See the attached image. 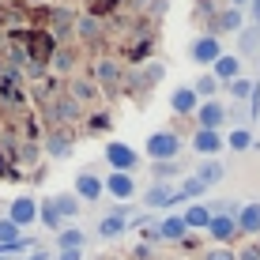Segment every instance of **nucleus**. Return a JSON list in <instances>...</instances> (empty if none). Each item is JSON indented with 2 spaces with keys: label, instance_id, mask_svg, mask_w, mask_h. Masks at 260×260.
<instances>
[{
  "label": "nucleus",
  "instance_id": "22",
  "mask_svg": "<svg viewBox=\"0 0 260 260\" xmlns=\"http://www.w3.org/2000/svg\"><path fill=\"white\" fill-rule=\"evenodd\" d=\"M200 192H208V189H204V185L196 181V177H185V181H181V189H177V200H189V196H200Z\"/></svg>",
  "mask_w": 260,
  "mask_h": 260
},
{
  "label": "nucleus",
  "instance_id": "34",
  "mask_svg": "<svg viewBox=\"0 0 260 260\" xmlns=\"http://www.w3.org/2000/svg\"><path fill=\"white\" fill-rule=\"evenodd\" d=\"M79 34H83L87 42L98 38V23H94V19H79Z\"/></svg>",
  "mask_w": 260,
  "mask_h": 260
},
{
  "label": "nucleus",
  "instance_id": "26",
  "mask_svg": "<svg viewBox=\"0 0 260 260\" xmlns=\"http://www.w3.org/2000/svg\"><path fill=\"white\" fill-rule=\"evenodd\" d=\"M83 245V230H60V249H79Z\"/></svg>",
  "mask_w": 260,
  "mask_h": 260
},
{
  "label": "nucleus",
  "instance_id": "24",
  "mask_svg": "<svg viewBox=\"0 0 260 260\" xmlns=\"http://www.w3.org/2000/svg\"><path fill=\"white\" fill-rule=\"evenodd\" d=\"M230 147H234V151H245L249 147V143H253V132H249V128H234V132H230Z\"/></svg>",
  "mask_w": 260,
  "mask_h": 260
},
{
  "label": "nucleus",
  "instance_id": "6",
  "mask_svg": "<svg viewBox=\"0 0 260 260\" xmlns=\"http://www.w3.org/2000/svg\"><path fill=\"white\" fill-rule=\"evenodd\" d=\"M121 83V64L117 60H98L94 64V87H117Z\"/></svg>",
  "mask_w": 260,
  "mask_h": 260
},
{
  "label": "nucleus",
  "instance_id": "11",
  "mask_svg": "<svg viewBox=\"0 0 260 260\" xmlns=\"http://www.w3.org/2000/svg\"><path fill=\"white\" fill-rule=\"evenodd\" d=\"M76 196L79 200H98V196H102V181H98L94 174H79L76 177Z\"/></svg>",
  "mask_w": 260,
  "mask_h": 260
},
{
  "label": "nucleus",
  "instance_id": "30",
  "mask_svg": "<svg viewBox=\"0 0 260 260\" xmlns=\"http://www.w3.org/2000/svg\"><path fill=\"white\" fill-rule=\"evenodd\" d=\"M215 83H219L215 76H200V79H196V87H192L196 98H200V94H215Z\"/></svg>",
  "mask_w": 260,
  "mask_h": 260
},
{
  "label": "nucleus",
  "instance_id": "21",
  "mask_svg": "<svg viewBox=\"0 0 260 260\" xmlns=\"http://www.w3.org/2000/svg\"><path fill=\"white\" fill-rule=\"evenodd\" d=\"M238 42H241V49H245V53H253V49L260 46V26H249V30H241Z\"/></svg>",
  "mask_w": 260,
  "mask_h": 260
},
{
  "label": "nucleus",
  "instance_id": "10",
  "mask_svg": "<svg viewBox=\"0 0 260 260\" xmlns=\"http://www.w3.org/2000/svg\"><path fill=\"white\" fill-rule=\"evenodd\" d=\"M238 230H245V234H260V204H245L241 215L234 219Z\"/></svg>",
  "mask_w": 260,
  "mask_h": 260
},
{
  "label": "nucleus",
  "instance_id": "18",
  "mask_svg": "<svg viewBox=\"0 0 260 260\" xmlns=\"http://www.w3.org/2000/svg\"><path fill=\"white\" fill-rule=\"evenodd\" d=\"M181 219H185V226H189V230H200V226L208 230V222H211V211H208V208H200V204H192V208L185 211Z\"/></svg>",
  "mask_w": 260,
  "mask_h": 260
},
{
  "label": "nucleus",
  "instance_id": "29",
  "mask_svg": "<svg viewBox=\"0 0 260 260\" xmlns=\"http://www.w3.org/2000/svg\"><path fill=\"white\" fill-rule=\"evenodd\" d=\"M38 215H42V219L49 222V226H57V222H60V215H57V204H53V200H46V204H38Z\"/></svg>",
  "mask_w": 260,
  "mask_h": 260
},
{
  "label": "nucleus",
  "instance_id": "31",
  "mask_svg": "<svg viewBox=\"0 0 260 260\" xmlns=\"http://www.w3.org/2000/svg\"><path fill=\"white\" fill-rule=\"evenodd\" d=\"M230 91H234V98H249L253 94V83L249 79H230Z\"/></svg>",
  "mask_w": 260,
  "mask_h": 260
},
{
  "label": "nucleus",
  "instance_id": "3",
  "mask_svg": "<svg viewBox=\"0 0 260 260\" xmlns=\"http://www.w3.org/2000/svg\"><path fill=\"white\" fill-rule=\"evenodd\" d=\"M106 162L117 170V174H128L140 158H136V151H132L128 143H110V147H106Z\"/></svg>",
  "mask_w": 260,
  "mask_h": 260
},
{
  "label": "nucleus",
  "instance_id": "20",
  "mask_svg": "<svg viewBox=\"0 0 260 260\" xmlns=\"http://www.w3.org/2000/svg\"><path fill=\"white\" fill-rule=\"evenodd\" d=\"M196 181L208 189V185H215V181H222V162H204L200 166V174H196Z\"/></svg>",
  "mask_w": 260,
  "mask_h": 260
},
{
  "label": "nucleus",
  "instance_id": "23",
  "mask_svg": "<svg viewBox=\"0 0 260 260\" xmlns=\"http://www.w3.org/2000/svg\"><path fill=\"white\" fill-rule=\"evenodd\" d=\"M241 26V12L238 8H226V12L219 15V30H238Z\"/></svg>",
  "mask_w": 260,
  "mask_h": 260
},
{
  "label": "nucleus",
  "instance_id": "38",
  "mask_svg": "<svg viewBox=\"0 0 260 260\" xmlns=\"http://www.w3.org/2000/svg\"><path fill=\"white\" fill-rule=\"evenodd\" d=\"M234 260H260V249H245V253L234 256Z\"/></svg>",
  "mask_w": 260,
  "mask_h": 260
},
{
  "label": "nucleus",
  "instance_id": "13",
  "mask_svg": "<svg viewBox=\"0 0 260 260\" xmlns=\"http://www.w3.org/2000/svg\"><path fill=\"white\" fill-rule=\"evenodd\" d=\"M211 68H215V72H211L215 79H238V72H241V60H238V57H226V53H222V57L215 60Z\"/></svg>",
  "mask_w": 260,
  "mask_h": 260
},
{
  "label": "nucleus",
  "instance_id": "15",
  "mask_svg": "<svg viewBox=\"0 0 260 260\" xmlns=\"http://www.w3.org/2000/svg\"><path fill=\"white\" fill-rule=\"evenodd\" d=\"M98 98V87H94V79H72V102H94Z\"/></svg>",
  "mask_w": 260,
  "mask_h": 260
},
{
  "label": "nucleus",
  "instance_id": "39",
  "mask_svg": "<svg viewBox=\"0 0 260 260\" xmlns=\"http://www.w3.org/2000/svg\"><path fill=\"white\" fill-rule=\"evenodd\" d=\"M253 4V26H260V0H249Z\"/></svg>",
  "mask_w": 260,
  "mask_h": 260
},
{
  "label": "nucleus",
  "instance_id": "32",
  "mask_svg": "<svg viewBox=\"0 0 260 260\" xmlns=\"http://www.w3.org/2000/svg\"><path fill=\"white\" fill-rule=\"evenodd\" d=\"M57 113H60L64 121H72V117H79V106L72 102V98H64V102H57Z\"/></svg>",
  "mask_w": 260,
  "mask_h": 260
},
{
  "label": "nucleus",
  "instance_id": "7",
  "mask_svg": "<svg viewBox=\"0 0 260 260\" xmlns=\"http://www.w3.org/2000/svg\"><path fill=\"white\" fill-rule=\"evenodd\" d=\"M196 117H200V128H215L219 132V124L226 121V110H222L219 102H204V106H196Z\"/></svg>",
  "mask_w": 260,
  "mask_h": 260
},
{
  "label": "nucleus",
  "instance_id": "28",
  "mask_svg": "<svg viewBox=\"0 0 260 260\" xmlns=\"http://www.w3.org/2000/svg\"><path fill=\"white\" fill-rule=\"evenodd\" d=\"M53 204H57V215H76V211H79V200H76V196H57Z\"/></svg>",
  "mask_w": 260,
  "mask_h": 260
},
{
  "label": "nucleus",
  "instance_id": "5",
  "mask_svg": "<svg viewBox=\"0 0 260 260\" xmlns=\"http://www.w3.org/2000/svg\"><path fill=\"white\" fill-rule=\"evenodd\" d=\"M102 192L117 196V200H128V196L136 192V181H132L128 174H117V170H113V174H110V181H102Z\"/></svg>",
  "mask_w": 260,
  "mask_h": 260
},
{
  "label": "nucleus",
  "instance_id": "42",
  "mask_svg": "<svg viewBox=\"0 0 260 260\" xmlns=\"http://www.w3.org/2000/svg\"><path fill=\"white\" fill-rule=\"evenodd\" d=\"M0 260H4V256H0Z\"/></svg>",
  "mask_w": 260,
  "mask_h": 260
},
{
  "label": "nucleus",
  "instance_id": "40",
  "mask_svg": "<svg viewBox=\"0 0 260 260\" xmlns=\"http://www.w3.org/2000/svg\"><path fill=\"white\" fill-rule=\"evenodd\" d=\"M245 4H249V0H230V8H238V12H241Z\"/></svg>",
  "mask_w": 260,
  "mask_h": 260
},
{
  "label": "nucleus",
  "instance_id": "36",
  "mask_svg": "<svg viewBox=\"0 0 260 260\" xmlns=\"http://www.w3.org/2000/svg\"><path fill=\"white\" fill-rule=\"evenodd\" d=\"M204 260H234V253H230V249H211Z\"/></svg>",
  "mask_w": 260,
  "mask_h": 260
},
{
  "label": "nucleus",
  "instance_id": "14",
  "mask_svg": "<svg viewBox=\"0 0 260 260\" xmlns=\"http://www.w3.org/2000/svg\"><path fill=\"white\" fill-rule=\"evenodd\" d=\"M170 106H174L177 113H196V91L192 87H177L174 98H170Z\"/></svg>",
  "mask_w": 260,
  "mask_h": 260
},
{
  "label": "nucleus",
  "instance_id": "19",
  "mask_svg": "<svg viewBox=\"0 0 260 260\" xmlns=\"http://www.w3.org/2000/svg\"><path fill=\"white\" fill-rule=\"evenodd\" d=\"M185 230H189V226H185L181 215H170L162 226H158V238H170V241H174V238H185Z\"/></svg>",
  "mask_w": 260,
  "mask_h": 260
},
{
  "label": "nucleus",
  "instance_id": "4",
  "mask_svg": "<svg viewBox=\"0 0 260 260\" xmlns=\"http://www.w3.org/2000/svg\"><path fill=\"white\" fill-rule=\"evenodd\" d=\"M219 57H222V46H219V38H215V34L196 38V46H192V60H196V64H215Z\"/></svg>",
  "mask_w": 260,
  "mask_h": 260
},
{
  "label": "nucleus",
  "instance_id": "37",
  "mask_svg": "<svg viewBox=\"0 0 260 260\" xmlns=\"http://www.w3.org/2000/svg\"><path fill=\"white\" fill-rule=\"evenodd\" d=\"M60 260H83V256H79V249H60Z\"/></svg>",
  "mask_w": 260,
  "mask_h": 260
},
{
  "label": "nucleus",
  "instance_id": "27",
  "mask_svg": "<svg viewBox=\"0 0 260 260\" xmlns=\"http://www.w3.org/2000/svg\"><path fill=\"white\" fill-rule=\"evenodd\" d=\"M68 151H72V140H68V136H60V132H57V136L49 140V155H57V158H60V155H68Z\"/></svg>",
  "mask_w": 260,
  "mask_h": 260
},
{
  "label": "nucleus",
  "instance_id": "17",
  "mask_svg": "<svg viewBox=\"0 0 260 260\" xmlns=\"http://www.w3.org/2000/svg\"><path fill=\"white\" fill-rule=\"evenodd\" d=\"M124 226H128V219H124L121 211H113V215H106V219L98 222V234H102V238H117Z\"/></svg>",
  "mask_w": 260,
  "mask_h": 260
},
{
  "label": "nucleus",
  "instance_id": "8",
  "mask_svg": "<svg viewBox=\"0 0 260 260\" xmlns=\"http://www.w3.org/2000/svg\"><path fill=\"white\" fill-rule=\"evenodd\" d=\"M192 147L200 151V155H219V151H222V136L215 128H200L192 136Z\"/></svg>",
  "mask_w": 260,
  "mask_h": 260
},
{
  "label": "nucleus",
  "instance_id": "33",
  "mask_svg": "<svg viewBox=\"0 0 260 260\" xmlns=\"http://www.w3.org/2000/svg\"><path fill=\"white\" fill-rule=\"evenodd\" d=\"M162 76H166L162 64H147V68H143V83H158Z\"/></svg>",
  "mask_w": 260,
  "mask_h": 260
},
{
  "label": "nucleus",
  "instance_id": "41",
  "mask_svg": "<svg viewBox=\"0 0 260 260\" xmlns=\"http://www.w3.org/2000/svg\"><path fill=\"white\" fill-rule=\"evenodd\" d=\"M26 260H49L46 253H34V256H26Z\"/></svg>",
  "mask_w": 260,
  "mask_h": 260
},
{
  "label": "nucleus",
  "instance_id": "35",
  "mask_svg": "<svg viewBox=\"0 0 260 260\" xmlns=\"http://www.w3.org/2000/svg\"><path fill=\"white\" fill-rule=\"evenodd\" d=\"M53 68H72V53H53Z\"/></svg>",
  "mask_w": 260,
  "mask_h": 260
},
{
  "label": "nucleus",
  "instance_id": "16",
  "mask_svg": "<svg viewBox=\"0 0 260 260\" xmlns=\"http://www.w3.org/2000/svg\"><path fill=\"white\" fill-rule=\"evenodd\" d=\"M147 204H151V208H170V204H177V189H170V185H155V189L147 192Z\"/></svg>",
  "mask_w": 260,
  "mask_h": 260
},
{
  "label": "nucleus",
  "instance_id": "1",
  "mask_svg": "<svg viewBox=\"0 0 260 260\" xmlns=\"http://www.w3.org/2000/svg\"><path fill=\"white\" fill-rule=\"evenodd\" d=\"M177 147H181V143H177L174 132H155V136L147 140V155L158 158V162H170V158L177 155Z\"/></svg>",
  "mask_w": 260,
  "mask_h": 260
},
{
  "label": "nucleus",
  "instance_id": "2",
  "mask_svg": "<svg viewBox=\"0 0 260 260\" xmlns=\"http://www.w3.org/2000/svg\"><path fill=\"white\" fill-rule=\"evenodd\" d=\"M8 219L15 222V226H30L34 219H38V200H30V196H15L12 208H8Z\"/></svg>",
  "mask_w": 260,
  "mask_h": 260
},
{
  "label": "nucleus",
  "instance_id": "9",
  "mask_svg": "<svg viewBox=\"0 0 260 260\" xmlns=\"http://www.w3.org/2000/svg\"><path fill=\"white\" fill-rule=\"evenodd\" d=\"M208 234H211L215 241H230V238L238 234V226H234V219H230V215H211Z\"/></svg>",
  "mask_w": 260,
  "mask_h": 260
},
{
  "label": "nucleus",
  "instance_id": "12",
  "mask_svg": "<svg viewBox=\"0 0 260 260\" xmlns=\"http://www.w3.org/2000/svg\"><path fill=\"white\" fill-rule=\"evenodd\" d=\"M72 26H76V15L64 12V8H57V12H53V42L68 38V34H72Z\"/></svg>",
  "mask_w": 260,
  "mask_h": 260
},
{
  "label": "nucleus",
  "instance_id": "25",
  "mask_svg": "<svg viewBox=\"0 0 260 260\" xmlns=\"http://www.w3.org/2000/svg\"><path fill=\"white\" fill-rule=\"evenodd\" d=\"M15 241H19V226L12 219H4L0 222V245H15Z\"/></svg>",
  "mask_w": 260,
  "mask_h": 260
}]
</instances>
